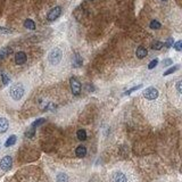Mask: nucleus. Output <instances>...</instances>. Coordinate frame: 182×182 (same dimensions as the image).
<instances>
[{
  "mask_svg": "<svg viewBox=\"0 0 182 182\" xmlns=\"http://www.w3.org/2000/svg\"><path fill=\"white\" fill-rule=\"evenodd\" d=\"M11 165H13V159L10 156H5L2 157V159L0 161V169L2 171H8L11 169Z\"/></svg>",
  "mask_w": 182,
  "mask_h": 182,
  "instance_id": "20e7f679",
  "label": "nucleus"
},
{
  "mask_svg": "<svg viewBox=\"0 0 182 182\" xmlns=\"http://www.w3.org/2000/svg\"><path fill=\"white\" fill-rule=\"evenodd\" d=\"M114 182H128V179H126V175L124 173H116L114 175Z\"/></svg>",
  "mask_w": 182,
  "mask_h": 182,
  "instance_id": "9b49d317",
  "label": "nucleus"
},
{
  "mask_svg": "<svg viewBox=\"0 0 182 182\" xmlns=\"http://www.w3.org/2000/svg\"><path fill=\"white\" fill-rule=\"evenodd\" d=\"M173 42H174L173 38H169V39L166 40V43H165V46H166L167 48H170V47H172V46H173Z\"/></svg>",
  "mask_w": 182,
  "mask_h": 182,
  "instance_id": "cd10ccee",
  "label": "nucleus"
},
{
  "mask_svg": "<svg viewBox=\"0 0 182 182\" xmlns=\"http://www.w3.org/2000/svg\"><path fill=\"white\" fill-rule=\"evenodd\" d=\"M147 54H148L147 49H146L145 47H142V46H140V47L137 49V57H138V58H140V59L145 58V57L147 56Z\"/></svg>",
  "mask_w": 182,
  "mask_h": 182,
  "instance_id": "1a4fd4ad",
  "label": "nucleus"
},
{
  "mask_svg": "<svg viewBox=\"0 0 182 182\" xmlns=\"http://www.w3.org/2000/svg\"><path fill=\"white\" fill-rule=\"evenodd\" d=\"M15 142H16V136H10V137L7 139L5 146H6V147H10V146H13Z\"/></svg>",
  "mask_w": 182,
  "mask_h": 182,
  "instance_id": "dca6fc26",
  "label": "nucleus"
},
{
  "mask_svg": "<svg viewBox=\"0 0 182 182\" xmlns=\"http://www.w3.org/2000/svg\"><path fill=\"white\" fill-rule=\"evenodd\" d=\"M45 122H46V120H45V118H39V120H37V121L32 124V128H34V129H35L37 126L41 125V124H42V123H45Z\"/></svg>",
  "mask_w": 182,
  "mask_h": 182,
  "instance_id": "412c9836",
  "label": "nucleus"
},
{
  "mask_svg": "<svg viewBox=\"0 0 182 182\" xmlns=\"http://www.w3.org/2000/svg\"><path fill=\"white\" fill-rule=\"evenodd\" d=\"M70 83H71V89L74 96H79L80 92H81V83L75 79V78H72L70 80Z\"/></svg>",
  "mask_w": 182,
  "mask_h": 182,
  "instance_id": "423d86ee",
  "label": "nucleus"
},
{
  "mask_svg": "<svg viewBox=\"0 0 182 182\" xmlns=\"http://www.w3.org/2000/svg\"><path fill=\"white\" fill-rule=\"evenodd\" d=\"M56 181L57 182H68V177L64 173H59L56 178Z\"/></svg>",
  "mask_w": 182,
  "mask_h": 182,
  "instance_id": "2eb2a0df",
  "label": "nucleus"
},
{
  "mask_svg": "<svg viewBox=\"0 0 182 182\" xmlns=\"http://www.w3.org/2000/svg\"><path fill=\"white\" fill-rule=\"evenodd\" d=\"M164 1H165V0H164Z\"/></svg>",
  "mask_w": 182,
  "mask_h": 182,
  "instance_id": "7c9ffc66",
  "label": "nucleus"
},
{
  "mask_svg": "<svg viewBox=\"0 0 182 182\" xmlns=\"http://www.w3.org/2000/svg\"><path fill=\"white\" fill-rule=\"evenodd\" d=\"M179 68V66H173V67H171V68H169L165 73H164V75H170V74H172V73H174Z\"/></svg>",
  "mask_w": 182,
  "mask_h": 182,
  "instance_id": "4be33fe9",
  "label": "nucleus"
},
{
  "mask_svg": "<svg viewBox=\"0 0 182 182\" xmlns=\"http://www.w3.org/2000/svg\"><path fill=\"white\" fill-rule=\"evenodd\" d=\"M24 26L29 30H35V23L32 19H26L24 22Z\"/></svg>",
  "mask_w": 182,
  "mask_h": 182,
  "instance_id": "f8f14e48",
  "label": "nucleus"
},
{
  "mask_svg": "<svg viewBox=\"0 0 182 182\" xmlns=\"http://www.w3.org/2000/svg\"><path fill=\"white\" fill-rule=\"evenodd\" d=\"M60 13H62V8H60L59 6H56V7H54V8H52V9H51V10L48 13V16H47L48 21L52 22V21L57 19V18L59 17Z\"/></svg>",
  "mask_w": 182,
  "mask_h": 182,
  "instance_id": "39448f33",
  "label": "nucleus"
},
{
  "mask_svg": "<svg viewBox=\"0 0 182 182\" xmlns=\"http://www.w3.org/2000/svg\"><path fill=\"white\" fill-rule=\"evenodd\" d=\"M34 132H35L34 128H31V129H30V130L26 132V134H25V136H26L27 138H31V137H33V136H34Z\"/></svg>",
  "mask_w": 182,
  "mask_h": 182,
  "instance_id": "393cba45",
  "label": "nucleus"
},
{
  "mask_svg": "<svg viewBox=\"0 0 182 182\" xmlns=\"http://www.w3.org/2000/svg\"><path fill=\"white\" fill-rule=\"evenodd\" d=\"M76 136H78V139L80 141H84L87 139V132H86V130H79L78 133H76Z\"/></svg>",
  "mask_w": 182,
  "mask_h": 182,
  "instance_id": "ddd939ff",
  "label": "nucleus"
},
{
  "mask_svg": "<svg viewBox=\"0 0 182 182\" xmlns=\"http://www.w3.org/2000/svg\"><path fill=\"white\" fill-rule=\"evenodd\" d=\"M142 96L147 99V100H156L159 96V92L156 88L154 87H149L147 89H145L143 92H142Z\"/></svg>",
  "mask_w": 182,
  "mask_h": 182,
  "instance_id": "7ed1b4c3",
  "label": "nucleus"
},
{
  "mask_svg": "<svg viewBox=\"0 0 182 182\" xmlns=\"http://www.w3.org/2000/svg\"><path fill=\"white\" fill-rule=\"evenodd\" d=\"M75 154H76L78 157L82 158V157H84V156L87 155V148H86L84 146H79V147L76 148V150H75Z\"/></svg>",
  "mask_w": 182,
  "mask_h": 182,
  "instance_id": "9d476101",
  "label": "nucleus"
},
{
  "mask_svg": "<svg viewBox=\"0 0 182 182\" xmlns=\"http://www.w3.org/2000/svg\"><path fill=\"white\" fill-rule=\"evenodd\" d=\"M157 64H158V59H157V58H155V59H153V60L149 63L148 68H149V70H153L154 67H156V66H157Z\"/></svg>",
  "mask_w": 182,
  "mask_h": 182,
  "instance_id": "aec40b11",
  "label": "nucleus"
},
{
  "mask_svg": "<svg viewBox=\"0 0 182 182\" xmlns=\"http://www.w3.org/2000/svg\"><path fill=\"white\" fill-rule=\"evenodd\" d=\"M177 91L179 92V94L182 92V81H178V83H177Z\"/></svg>",
  "mask_w": 182,
  "mask_h": 182,
  "instance_id": "c85d7f7f",
  "label": "nucleus"
},
{
  "mask_svg": "<svg viewBox=\"0 0 182 182\" xmlns=\"http://www.w3.org/2000/svg\"><path fill=\"white\" fill-rule=\"evenodd\" d=\"M174 48H175V50H177V51H181L182 50V41H178V42H175Z\"/></svg>",
  "mask_w": 182,
  "mask_h": 182,
  "instance_id": "a878e982",
  "label": "nucleus"
},
{
  "mask_svg": "<svg viewBox=\"0 0 182 182\" xmlns=\"http://www.w3.org/2000/svg\"><path fill=\"white\" fill-rule=\"evenodd\" d=\"M163 42H161V41H155L153 45H151V48L153 49H155V50H161L162 48H163Z\"/></svg>",
  "mask_w": 182,
  "mask_h": 182,
  "instance_id": "a211bd4d",
  "label": "nucleus"
},
{
  "mask_svg": "<svg viewBox=\"0 0 182 182\" xmlns=\"http://www.w3.org/2000/svg\"><path fill=\"white\" fill-rule=\"evenodd\" d=\"M9 128V122L5 117H0V133H5Z\"/></svg>",
  "mask_w": 182,
  "mask_h": 182,
  "instance_id": "6e6552de",
  "label": "nucleus"
},
{
  "mask_svg": "<svg viewBox=\"0 0 182 182\" xmlns=\"http://www.w3.org/2000/svg\"><path fill=\"white\" fill-rule=\"evenodd\" d=\"M171 64H173V62H172V59H165L164 62H163V65L164 66H169V65H171Z\"/></svg>",
  "mask_w": 182,
  "mask_h": 182,
  "instance_id": "c756f323",
  "label": "nucleus"
},
{
  "mask_svg": "<svg viewBox=\"0 0 182 182\" xmlns=\"http://www.w3.org/2000/svg\"><path fill=\"white\" fill-rule=\"evenodd\" d=\"M141 87H142L141 84H139V86H137V87H133V88H131L130 90L125 91V92H124V94H125V96H128V94H131V93H132L133 91L138 90V89H139V88H141Z\"/></svg>",
  "mask_w": 182,
  "mask_h": 182,
  "instance_id": "5701e85b",
  "label": "nucleus"
},
{
  "mask_svg": "<svg viewBox=\"0 0 182 182\" xmlns=\"http://www.w3.org/2000/svg\"><path fill=\"white\" fill-rule=\"evenodd\" d=\"M1 79H2V83H3L5 86H7V84L9 83V78L7 76V74L2 73V74H1Z\"/></svg>",
  "mask_w": 182,
  "mask_h": 182,
  "instance_id": "b1692460",
  "label": "nucleus"
},
{
  "mask_svg": "<svg viewBox=\"0 0 182 182\" xmlns=\"http://www.w3.org/2000/svg\"><path fill=\"white\" fill-rule=\"evenodd\" d=\"M150 29H153V30H158V29H161V23L158 22V21H151L150 22Z\"/></svg>",
  "mask_w": 182,
  "mask_h": 182,
  "instance_id": "f3484780",
  "label": "nucleus"
},
{
  "mask_svg": "<svg viewBox=\"0 0 182 182\" xmlns=\"http://www.w3.org/2000/svg\"><path fill=\"white\" fill-rule=\"evenodd\" d=\"M0 33L9 34V33H13V30H10V29H6V27H0Z\"/></svg>",
  "mask_w": 182,
  "mask_h": 182,
  "instance_id": "bb28decb",
  "label": "nucleus"
},
{
  "mask_svg": "<svg viewBox=\"0 0 182 182\" xmlns=\"http://www.w3.org/2000/svg\"><path fill=\"white\" fill-rule=\"evenodd\" d=\"M10 52H11V49H10V48H2V49L0 50V59L7 57Z\"/></svg>",
  "mask_w": 182,
  "mask_h": 182,
  "instance_id": "4468645a",
  "label": "nucleus"
},
{
  "mask_svg": "<svg viewBox=\"0 0 182 182\" xmlns=\"http://www.w3.org/2000/svg\"><path fill=\"white\" fill-rule=\"evenodd\" d=\"M62 58H63V51H62L59 48L52 49V50L49 52V56H48V60H49V63L52 64V65L59 64V62L62 60Z\"/></svg>",
  "mask_w": 182,
  "mask_h": 182,
  "instance_id": "f257e3e1",
  "label": "nucleus"
},
{
  "mask_svg": "<svg viewBox=\"0 0 182 182\" xmlns=\"http://www.w3.org/2000/svg\"><path fill=\"white\" fill-rule=\"evenodd\" d=\"M27 57H26V54L23 52V51H18L16 55H15V63L17 65H23L25 62H26Z\"/></svg>",
  "mask_w": 182,
  "mask_h": 182,
  "instance_id": "0eeeda50",
  "label": "nucleus"
},
{
  "mask_svg": "<svg viewBox=\"0 0 182 182\" xmlns=\"http://www.w3.org/2000/svg\"><path fill=\"white\" fill-rule=\"evenodd\" d=\"M81 65H82V59H81V57H80L79 55H75L74 66H75V67H79V66H81Z\"/></svg>",
  "mask_w": 182,
  "mask_h": 182,
  "instance_id": "6ab92c4d",
  "label": "nucleus"
},
{
  "mask_svg": "<svg viewBox=\"0 0 182 182\" xmlns=\"http://www.w3.org/2000/svg\"><path fill=\"white\" fill-rule=\"evenodd\" d=\"M10 97L14 99V100H21L22 97L24 96V88L22 84H14L11 88H10Z\"/></svg>",
  "mask_w": 182,
  "mask_h": 182,
  "instance_id": "f03ea898",
  "label": "nucleus"
}]
</instances>
